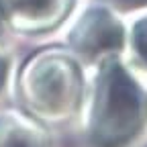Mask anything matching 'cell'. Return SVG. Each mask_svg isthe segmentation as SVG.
I'll list each match as a JSON object with an SVG mask.
<instances>
[{
    "instance_id": "1",
    "label": "cell",
    "mask_w": 147,
    "mask_h": 147,
    "mask_svg": "<svg viewBox=\"0 0 147 147\" xmlns=\"http://www.w3.org/2000/svg\"><path fill=\"white\" fill-rule=\"evenodd\" d=\"M147 131L143 92L117 65L86 127L88 147H137Z\"/></svg>"
},
{
    "instance_id": "2",
    "label": "cell",
    "mask_w": 147,
    "mask_h": 147,
    "mask_svg": "<svg viewBox=\"0 0 147 147\" xmlns=\"http://www.w3.org/2000/svg\"><path fill=\"white\" fill-rule=\"evenodd\" d=\"M0 147H53L39 125L16 117H0Z\"/></svg>"
},
{
    "instance_id": "3",
    "label": "cell",
    "mask_w": 147,
    "mask_h": 147,
    "mask_svg": "<svg viewBox=\"0 0 147 147\" xmlns=\"http://www.w3.org/2000/svg\"><path fill=\"white\" fill-rule=\"evenodd\" d=\"M137 47H139V51L145 55V59H147V21L145 23H141L139 27H137Z\"/></svg>"
},
{
    "instance_id": "4",
    "label": "cell",
    "mask_w": 147,
    "mask_h": 147,
    "mask_svg": "<svg viewBox=\"0 0 147 147\" xmlns=\"http://www.w3.org/2000/svg\"><path fill=\"white\" fill-rule=\"evenodd\" d=\"M125 2H131V4H143L145 0H125Z\"/></svg>"
},
{
    "instance_id": "5",
    "label": "cell",
    "mask_w": 147,
    "mask_h": 147,
    "mask_svg": "<svg viewBox=\"0 0 147 147\" xmlns=\"http://www.w3.org/2000/svg\"><path fill=\"white\" fill-rule=\"evenodd\" d=\"M0 74H2V63H0Z\"/></svg>"
}]
</instances>
